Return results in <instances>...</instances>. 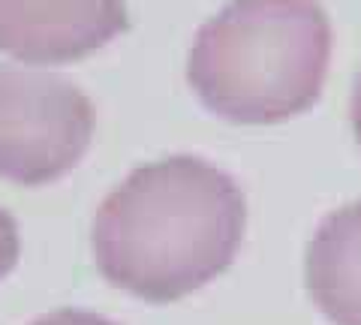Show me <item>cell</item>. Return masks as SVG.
<instances>
[{"label": "cell", "mask_w": 361, "mask_h": 325, "mask_svg": "<svg viewBox=\"0 0 361 325\" xmlns=\"http://www.w3.org/2000/svg\"><path fill=\"white\" fill-rule=\"evenodd\" d=\"M123 30V0H0V51L27 63L87 58Z\"/></svg>", "instance_id": "4"}, {"label": "cell", "mask_w": 361, "mask_h": 325, "mask_svg": "<svg viewBox=\"0 0 361 325\" xmlns=\"http://www.w3.org/2000/svg\"><path fill=\"white\" fill-rule=\"evenodd\" d=\"M331 21L316 0H232L199 27L187 82L232 124H280L319 99Z\"/></svg>", "instance_id": "2"}, {"label": "cell", "mask_w": 361, "mask_h": 325, "mask_svg": "<svg viewBox=\"0 0 361 325\" xmlns=\"http://www.w3.org/2000/svg\"><path fill=\"white\" fill-rule=\"evenodd\" d=\"M304 277L313 305L331 325H361V199L319 223Z\"/></svg>", "instance_id": "5"}, {"label": "cell", "mask_w": 361, "mask_h": 325, "mask_svg": "<svg viewBox=\"0 0 361 325\" xmlns=\"http://www.w3.org/2000/svg\"><path fill=\"white\" fill-rule=\"evenodd\" d=\"M247 205L238 181L202 157L178 154L139 166L103 199L90 247L111 286L169 305L232 265Z\"/></svg>", "instance_id": "1"}, {"label": "cell", "mask_w": 361, "mask_h": 325, "mask_svg": "<svg viewBox=\"0 0 361 325\" xmlns=\"http://www.w3.org/2000/svg\"><path fill=\"white\" fill-rule=\"evenodd\" d=\"M349 118H353V133H355V142H358V148H361V73L355 78L353 103H349Z\"/></svg>", "instance_id": "8"}, {"label": "cell", "mask_w": 361, "mask_h": 325, "mask_svg": "<svg viewBox=\"0 0 361 325\" xmlns=\"http://www.w3.org/2000/svg\"><path fill=\"white\" fill-rule=\"evenodd\" d=\"M18 250H21V244H18V226H16V220L9 217L4 208H0V283H4V280L9 277V271L16 268Z\"/></svg>", "instance_id": "6"}, {"label": "cell", "mask_w": 361, "mask_h": 325, "mask_svg": "<svg viewBox=\"0 0 361 325\" xmlns=\"http://www.w3.org/2000/svg\"><path fill=\"white\" fill-rule=\"evenodd\" d=\"M94 106L70 78L0 66V178L25 187L73 172L90 148Z\"/></svg>", "instance_id": "3"}, {"label": "cell", "mask_w": 361, "mask_h": 325, "mask_svg": "<svg viewBox=\"0 0 361 325\" xmlns=\"http://www.w3.org/2000/svg\"><path fill=\"white\" fill-rule=\"evenodd\" d=\"M33 325H118V322L90 310H54L49 317H39Z\"/></svg>", "instance_id": "7"}]
</instances>
